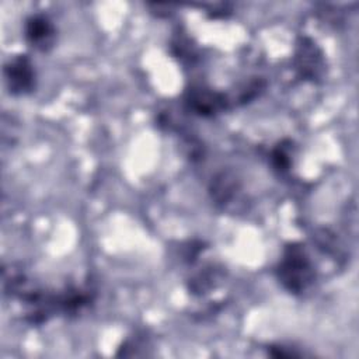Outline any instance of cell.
<instances>
[{
    "label": "cell",
    "mask_w": 359,
    "mask_h": 359,
    "mask_svg": "<svg viewBox=\"0 0 359 359\" xmlns=\"http://www.w3.org/2000/svg\"><path fill=\"white\" fill-rule=\"evenodd\" d=\"M276 276L282 286L290 293H303L311 286L316 273L302 245L290 244L285 248L276 268Z\"/></svg>",
    "instance_id": "obj_1"
},
{
    "label": "cell",
    "mask_w": 359,
    "mask_h": 359,
    "mask_svg": "<svg viewBox=\"0 0 359 359\" xmlns=\"http://www.w3.org/2000/svg\"><path fill=\"white\" fill-rule=\"evenodd\" d=\"M7 88L14 95H24L35 88L36 73L27 55H17L4 66Z\"/></svg>",
    "instance_id": "obj_2"
},
{
    "label": "cell",
    "mask_w": 359,
    "mask_h": 359,
    "mask_svg": "<svg viewBox=\"0 0 359 359\" xmlns=\"http://www.w3.org/2000/svg\"><path fill=\"white\" fill-rule=\"evenodd\" d=\"M24 35L31 48L48 52L56 41V27L48 15L38 13L27 18Z\"/></svg>",
    "instance_id": "obj_3"
},
{
    "label": "cell",
    "mask_w": 359,
    "mask_h": 359,
    "mask_svg": "<svg viewBox=\"0 0 359 359\" xmlns=\"http://www.w3.org/2000/svg\"><path fill=\"white\" fill-rule=\"evenodd\" d=\"M271 160L273 168L279 172H285L290 167V154L285 146H278L273 149L271 153Z\"/></svg>",
    "instance_id": "obj_5"
},
{
    "label": "cell",
    "mask_w": 359,
    "mask_h": 359,
    "mask_svg": "<svg viewBox=\"0 0 359 359\" xmlns=\"http://www.w3.org/2000/svg\"><path fill=\"white\" fill-rule=\"evenodd\" d=\"M318 66H320V56L317 55L316 49L311 46L310 42L303 41L297 52V69L300 70L302 76L314 79L318 73V69H320Z\"/></svg>",
    "instance_id": "obj_4"
}]
</instances>
